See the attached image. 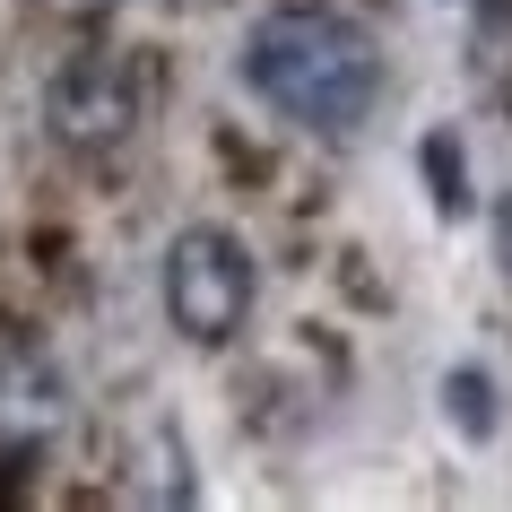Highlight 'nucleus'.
<instances>
[{"instance_id": "obj_1", "label": "nucleus", "mask_w": 512, "mask_h": 512, "mask_svg": "<svg viewBox=\"0 0 512 512\" xmlns=\"http://www.w3.org/2000/svg\"><path fill=\"white\" fill-rule=\"evenodd\" d=\"M243 87L278 113V122H296L313 139H356L374 122L382 87H391V61H382V35L348 9H330V0H278L252 18L235 53Z\"/></svg>"}, {"instance_id": "obj_2", "label": "nucleus", "mask_w": 512, "mask_h": 512, "mask_svg": "<svg viewBox=\"0 0 512 512\" xmlns=\"http://www.w3.org/2000/svg\"><path fill=\"white\" fill-rule=\"evenodd\" d=\"M165 322L183 330L191 348H226L243 322H252V296H261V270H252V243L235 226H183L165 243L157 270Z\"/></svg>"}, {"instance_id": "obj_3", "label": "nucleus", "mask_w": 512, "mask_h": 512, "mask_svg": "<svg viewBox=\"0 0 512 512\" xmlns=\"http://www.w3.org/2000/svg\"><path fill=\"white\" fill-rule=\"evenodd\" d=\"M44 122H53L61 148H79V157H105L122 139L139 131V70L122 53H70L44 79Z\"/></svg>"}, {"instance_id": "obj_4", "label": "nucleus", "mask_w": 512, "mask_h": 512, "mask_svg": "<svg viewBox=\"0 0 512 512\" xmlns=\"http://www.w3.org/2000/svg\"><path fill=\"white\" fill-rule=\"evenodd\" d=\"M70 417V382L44 348H0V443H44Z\"/></svg>"}, {"instance_id": "obj_5", "label": "nucleus", "mask_w": 512, "mask_h": 512, "mask_svg": "<svg viewBox=\"0 0 512 512\" xmlns=\"http://www.w3.org/2000/svg\"><path fill=\"white\" fill-rule=\"evenodd\" d=\"M417 174H426V200H434V217H478V191H469V157H460V139L452 131H426L417 139Z\"/></svg>"}, {"instance_id": "obj_6", "label": "nucleus", "mask_w": 512, "mask_h": 512, "mask_svg": "<svg viewBox=\"0 0 512 512\" xmlns=\"http://www.w3.org/2000/svg\"><path fill=\"white\" fill-rule=\"evenodd\" d=\"M443 417L460 426V443H495V426H504L495 417V374L486 365H452L443 374Z\"/></svg>"}, {"instance_id": "obj_7", "label": "nucleus", "mask_w": 512, "mask_h": 512, "mask_svg": "<svg viewBox=\"0 0 512 512\" xmlns=\"http://www.w3.org/2000/svg\"><path fill=\"white\" fill-rule=\"evenodd\" d=\"M469 70H478V79H504V70H512V0H486V9H478Z\"/></svg>"}, {"instance_id": "obj_8", "label": "nucleus", "mask_w": 512, "mask_h": 512, "mask_svg": "<svg viewBox=\"0 0 512 512\" xmlns=\"http://www.w3.org/2000/svg\"><path fill=\"white\" fill-rule=\"evenodd\" d=\"M495 261H504V278H512V191L495 200Z\"/></svg>"}]
</instances>
